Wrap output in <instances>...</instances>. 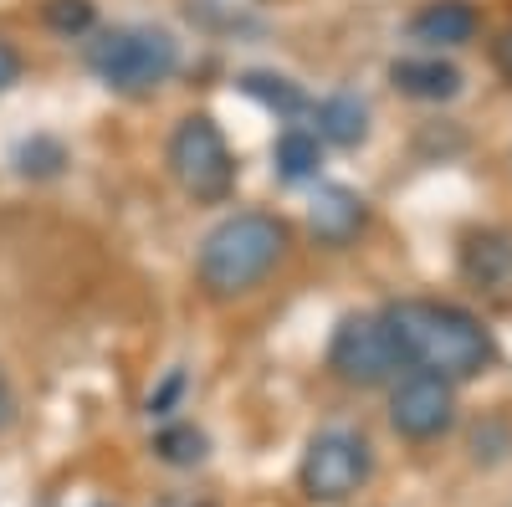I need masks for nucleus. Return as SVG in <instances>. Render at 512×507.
I'll list each match as a JSON object with an SVG mask.
<instances>
[{
    "label": "nucleus",
    "instance_id": "12",
    "mask_svg": "<svg viewBox=\"0 0 512 507\" xmlns=\"http://www.w3.org/2000/svg\"><path fill=\"white\" fill-rule=\"evenodd\" d=\"M318 118V139L323 144H338V149H354L369 139V108L354 98V93H333L313 108Z\"/></svg>",
    "mask_w": 512,
    "mask_h": 507
},
{
    "label": "nucleus",
    "instance_id": "6",
    "mask_svg": "<svg viewBox=\"0 0 512 507\" xmlns=\"http://www.w3.org/2000/svg\"><path fill=\"white\" fill-rule=\"evenodd\" d=\"M328 369L354 390H374V385H390V379L405 369V354H400L390 323H384L379 313H349L333 328Z\"/></svg>",
    "mask_w": 512,
    "mask_h": 507
},
{
    "label": "nucleus",
    "instance_id": "7",
    "mask_svg": "<svg viewBox=\"0 0 512 507\" xmlns=\"http://www.w3.org/2000/svg\"><path fill=\"white\" fill-rule=\"evenodd\" d=\"M451 420H456V390L441 374L415 369L390 390V426L405 441H436L451 431Z\"/></svg>",
    "mask_w": 512,
    "mask_h": 507
},
{
    "label": "nucleus",
    "instance_id": "3",
    "mask_svg": "<svg viewBox=\"0 0 512 507\" xmlns=\"http://www.w3.org/2000/svg\"><path fill=\"white\" fill-rule=\"evenodd\" d=\"M88 67L103 88L139 98V93H154L159 82L175 77L180 47H175V36L159 31V26H113L88 47Z\"/></svg>",
    "mask_w": 512,
    "mask_h": 507
},
{
    "label": "nucleus",
    "instance_id": "17",
    "mask_svg": "<svg viewBox=\"0 0 512 507\" xmlns=\"http://www.w3.org/2000/svg\"><path fill=\"white\" fill-rule=\"evenodd\" d=\"M47 26H52L57 36L93 31V0H47Z\"/></svg>",
    "mask_w": 512,
    "mask_h": 507
},
{
    "label": "nucleus",
    "instance_id": "4",
    "mask_svg": "<svg viewBox=\"0 0 512 507\" xmlns=\"http://www.w3.org/2000/svg\"><path fill=\"white\" fill-rule=\"evenodd\" d=\"M169 175L200 205H221L236 190V154L210 113H185L169 134Z\"/></svg>",
    "mask_w": 512,
    "mask_h": 507
},
{
    "label": "nucleus",
    "instance_id": "15",
    "mask_svg": "<svg viewBox=\"0 0 512 507\" xmlns=\"http://www.w3.org/2000/svg\"><path fill=\"white\" fill-rule=\"evenodd\" d=\"M62 164H67V149H62L57 139H47V134H36V139H26V144L16 149V169H21V175H31V180L62 175Z\"/></svg>",
    "mask_w": 512,
    "mask_h": 507
},
{
    "label": "nucleus",
    "instance_id": "2",
    "mask_svg": "<svg viewBox=\"0 0 512 507\" xmlns=\"http://www.w3.org/2000/svg\"><path fill=\"white\" fill-rule=\"evenodd\" d=\"M292 251V226L267 210H236L216 231L200 241L195 257V277L216 303L246 298V292L262 287Z\"/></svg>",
    "mask_w": 512,
    "mask_h": 507
},
{
    "label": "nucleus",
    "instance_id": "9",
    "mask_svg": "<svg viewBox=\"0 0 512 507\" xmlns=\"http://www.w3.org/2000/svg\"><path fill=\"white\" fill-rule=\"evenodd\" d=\"M461 277L472 287L502 292L512 282V236L507 231H466L461 236Z\"/></svg>",
    "mask_w": 512,
    "mask_h": 507
},
{
    "label": "nucleus",
    "instance_id": "14",
    "mask_svg": "<svg viewBox=\"0 0 512 507\" xmlns=\"http://www.w3.org/2000/svg\"><path fill=\"white\" fill-rule=\"evenodd\" d=\"M241 88H246V98H256L262 108H272V113H282V118H292V113L308 108L303 88H297V82H287V77H272V72H246Z\"/></svg>",
    "mask_w": 512,
    "mask_h": 507
},
{
    "label": "nucleus",
    "instance_id": "21",
    "mask_svg": "<svg viewBox=\"0 0 512 507\" xmlns=\"http://www.w3.org/2000/svg\"><path fill=\"white\" fill-rule=\"evenodd\" d=\"M11 415H16V395H11V379L0 374V431L11 426Z\"/></svg>",
    "mask_w": 512,
    "mask_h": 507
},
{
    "label": "nucleus",
    "instance_id": "18",
    "mask_svg": "<svg viewBox=\"0 0 512 507\" xmlns=\"http://www.w3.org/2000/svg\"><path fill=\"white\" fill-rule=\"evenodd\" d=\"M180 395H185V374L175 369V374H169L164 385H159V390L149 395V415H169V410H175V400H180Z\"/></svg>",
    "mask_w": 512,
    "mask_h": 507
},
{
    "label": "nucleus",
    "instance_id": "5",
    "mask_svg": "<svg viewBox=\"0 0 512 507\" xmlns=\"http://www.w3.org/2000/svg\"><path fill=\"white\" fill-rule=\"evenodd\" d=\"M374 472V451L359 431H344V426H328L308 441L303 451V467H297V487H303L308 502L318 507H338L349 502Z\"/></svg>",
    "mask_w": 512,
    "mask_h": 507
},
{
    "label": "nucleus",
    "instance_id": "16",
    "mask_svg": "<svg viewBox=\"0 0 512 507\" xmlns=\"http://www.w3.org/2000/svg\"><path fill=\"white\" fill-rule=\"evenodd\" d=\"M154 451H159V461H169V467H195V461L205 456V436L195 426H164L154 436Z\"/></svg>",
    "mask_w": 512,
    "mask_h": 507
},
{
    "label": "nucleus",
    "instance_id": "1",
    "mask_svg": "<svg viewBox=\"0 0 512 507\" xmlns=\"http://www.w3.org/2000/svg\"><path fill=\"white\" fill-rule=\"evenodd\" d=\"M390 323L395 344L405 354L410 369H425V374H441L451 385L461 379H477L492 359H497V344L477 313H466L456 303H441V298H400L379 313Z\"/></svg>",
    "mask_w": 512,
    "mask_h": 507
},
{
    "label": "nucleus",
    "instance_id": "11",
    "mask_svg": "<svg viewBox=\"0 0 512 507\" xmlns=\"http://www.w3.org/2000/svg\"><path fill=\"white\" fill-rule=\"evenodd\" d=\"M390 82L405 98H420V103H446L461 93V72L441 57H405L390 67Z\"/></svg>",
    "mask_w": 512,
    "mask_h": 507
},
{
    "label": "nucleus",
    "instance_id": "19",
    "mask_svg": "<svg viewBox=\"0 0 512 507\" xmlns=\"http://www.w3.org/2000/svg\"><path fill=\"white\" fill-rule=\"evenodd\" d=\"M16 82H21V52L11 47L6 36H0V93H11Z\"/></svg>",
    "mask_w": 512,
    "mask_h": 507
},
{
    "label": "nucleus",
    "instance_id": "13",
    "mask_svg": "<svg viewBox=\"0 0 512 507\" xmlns=\"http://www.w3.org/2000/svg\"><path fill=\"white\" fill-rule=\"evenodd\" d=\"M272 159H277V175L282 180H313L318 164H323V139L308 134V129H287L277 144H272Z\"/></svg>",
    "mask_w": 512,
    "mask_h": 507
},
{
    "label": "nucleus",
    "instance_id": "8",
    "mask_svg": "<svg viewBox=\"0 0 512 507\" xmlns=\"http://www.w3.org/2000/svg\"><path fill=\"white\" fill-rule=\"evenodd\" d=\"M364 221H369L364 200H359L354 190H344V185H323V190L313 195V205H308V231H313V241L328 246V251L354 246L359 231H364Z\"/></svg>",
    "mask_w": 512,
    "mask_h": 507
},
{
    "label": "nucleus",
    "instance_id": "20",
    "mask_svg": "<svg viewBox=\"0 0 512 507\" xmlns=\"http://www.w3.org/2000/svg\"><path fill=\"white\" fill-rule=\"evenodd\" d=\"M492 67L502 72V82L512 88V31H502V36L492 41Z\"/></svg>",
    "mask_w": 512,
    "mask_h": 507
},
{
    "label": "nucleus",
    "instance_id": "10",
    "mask_svg": "<svg viewBox=\"0 0 512 507\" xmlns=\"http://www.w3.org/2000/svg\"><path fill=\"white\" fill-rule=\"evenodd\" d=\"M477 6L472 0H431L410 16V36L425 47H466L477 36Z\"/></svg>",
    "mask_w": 512,
    "mask_h": 507
}]
</instances>
